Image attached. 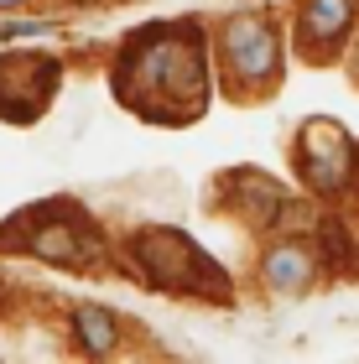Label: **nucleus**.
<instances>
[{
  "mask_svg": "<svg viewBox=\"0 0 359 364\" xmlns=\"http://www.w3.org/2000/svg\"><path fill=\"white\" fill-rule=\"evenodd\" d=\"M26 224H31V235H21L16 245H26L31 255L53 260V266H84V260L100 255L94 229L78 219L73 208H63V203H47L37 213H26Z\"/></svg>",
  "mask_w": 359,
  "mask_h": 364,
  "instance_id": "obj_3",
  "label": "nucleus"
},
{
  "mask_svg": "<svg viewBox=\"0 0 359 364\" xmlns=\"http://www.w3.org/2000/svg\"><path fill=\"white\" fill-rule=\"evenodd\" d=\"M297 167L313 193H344L354 177V141L344 136L338 120H307L302 146H297Z\"/></svg>",
  "mask_w": 359,
  "mask_h": 364,
  "instance_id": "obj_4",
  "label": "nucleus"
},
{
  "mask_svg": "<svg viewBox=\"0 0 359 364\" xmlns=\"http://www.w3.org/2000/svg\"><path fill=\"white\" fill-rule=\"evenodd\" d=\"M130 255H136L141 271L151 276L156 287H167V291H208V296L230 291L224 271L188 235H177V229H141V235L130 240Z\"/></svg>",
  "mask_w": 359,
  "mask_h": 364,
  "instance_id": "obj_2",
  "label": "nucleus"
},
{
  "mask_svg": "<svg viewBox=\"0 0 359 364\" xmlns=\"http://www.w3.org/2000/svg\"><path fill=\"white\" fill-rule=\"evenodd\" d=\"M58 89L53 58H0V114L6 120H37Z\"/></svg>",
  "mask_w": 359,
  "mask_h": 364,
  "instance_id": "obj_5",
  "label": "nucleus"
},
{
  "mask_svg": "<svg viewBox=\"0 0 359 364\" xmlns=\"http://www.w3.org/2000/svg\"><path fill=\"white\" fill-rule=\"evenodd\" d=\"M16 6H21V0H0V11H16Z\"/></svg>",
  "mask_w": 359,
  "mask_h": 364,
  "instance_id": "obj_11",
  "label": "nucleus"
},
{
  "mask_svg": "<svg viewBox=\"0 0 359 364\" xmlns=\"http://www.w3.org/2000/svg\"><path fill=\"white\" fill-rule=\"evenodd\" d=\"M73 328H78V338H84L89 354H109V349H115V318H109V312L78 307V312H73Z\"/></svg>",
  "mask_w": 359,
  "mask_h": 364,
  "instance_id": "obj_9",
  "label": "nucleus"
},
{
  "mask_svg": "<svg viewBox=\"0 0 359 364\" xmlns=\"http://www.w3.org/2000/svg\"><path fill=\"white\" fill-rule=\"evenodd\" d=\"M115 99L146 120H193L208 99L203 31L156 26L130 37L115 58Z\"/></svg>",
  "mask_w": 359,
  "mask_h": 364,
  "instance_id": "obj_1",
  "label": "nucleus"
},
{
  "mask_svg": "<svg viewBox=\"0 0 359 364\" xmlns=\"http://www.w3.org/2000/svg\"><path fill=\"white\" fill-rule=\"evenodd\" d=\"M6 37H42V31H53L47 21H11V26H0Z\"/></svg>",
  "mask_w": 359,
  "mask_h": 364,
  "instance_id": "obj_10",
  "label": "nucleus"
},
{
  "mask_svg": "<svg viewBox=\"0 0 359 364\" xmlns=\"http://www.w3.org/2000/svg\"><path fill=\"white\" fill-rule=\"evenodd\" d=\"M224 63L240 84H266L282 68V37L266 21H230L224 26Z\"/></svg>",
  "mask_w": 359,
  "mask_h": 364,
  "instance_id": "obj_6",
  "label": "nucleus"
},
{
  "mask_svg": "<svg viewBox=\"0 0 359 364\" xmlns=\"http://www.w3.org/2000/svg\"><path fill=\"white\" fill-rule=\"evenodd\" d=\"M354 26V0H307L302 6V42L307 47H333Z\"/></svg>",
  "mask_w": 359,
  "mask_h": 364,
  "instance_id": "obj_8",
  "label": "nucleus"
},
{
  "mask_svg": "<svg viewBox=\"0 0 359 364\" xmlns=\"http://www.w3.org/2000/svg\"><path fill=\"white\" fill-rule=\"evenodd\" d=\"M260 276H266V287L271 291H307L313 287V276H318V266H313V250H302V245H276V250L266 255V266H260Z\"/></svg>",
  "mask_w": 359,
  "mask_h": 364,
  "instance_id": "obj_7",
  "label": "nucleus"
}]
</instances>
